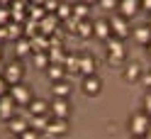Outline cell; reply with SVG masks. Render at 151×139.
Masks as SVG:
<instances>
[{"mask_svg":"<svg viewBox=\"0 0 151 139\" xmlns=\"http://www.w3.org/2000/svg\"><path fill=\"white\" fill-rule=\"evenodd\" d=\"M78 66H81V56H66V61H63L66 73H78Z\"/></svg>","mask_w":151,"mask_h":139,"instance_id":"7402d4cb","label":"cell"},{"mask_svg":"<svg viewBox=\"0 0 151 139\" xmlns=\"http://www.w3.org/2000/svg\"><path fill=\"white\" fill-rule=\"evenodd\" d=\"M141 73H144V71H141V66H139L137 61H132L129 66H127V71H124V78H127V81H139Z\"/></svg>","mask_w":151,"mask_h":139,"instance_id":"ffe728a7","label":"cell"},{"mask_svg":"<svg viewBox=\"0 0 151 139\" xmlns=\"http://www.w3.org/2000/svg\"><path fill=\"white\" fill-rule=\"evenodd\" d=\"M81 3H86V5H90V3H98V0H81Z\"/></svg>","mask_w":151,"mask_h":139,"instance_id":"7bdbcfd3","label":"cell"},{"mask_svg":"<svg viewBox=\"0 0 151 139\" xmlns=\"http://www.w3.org/2000/svg\"><path fill=\"white\" fill-rule=\"evenodd\" d=\"M102 10H115V7H119V0H98Z\"/></svg>","mask_w":151,"mask_h":139,"instance_id":"d6a6232c","label":"cell"},{"mask_svg":"<svg viewBox=\"0 0 151 139\" xmlns=\"http://www.w3.org/2000/svg\"><path fill=\"white\" fill-rule=\"evenodd\" d=\"M146 46H149V51H151V42H149V44H146Z\"/></svg>","mask_w":151,"mask_h":139,"instance_id":"ee69618b","label":"cell"},{"mask_svg":"<svg viewBox=\"0 0 151 139\" xmlns=\"http://www.w3.org/2000/svg\"><path fill=\"white\" fill-rule=\"evenodd\" d=\"M139 7H141V0H119V15H124L127 20L129 17H134L137 12H139Z\"/></svg>","mask_w":151,"mask_h":139,"instance_id":"ba28073f","label":"cell"},{"mask_svg":"<svg viewBox=\"0 0 151 139\" xmlns=\"http://www.w3.org/2000/svg\"><path fill=\"white\" fill-rule=\"evenodd\" d=\"M88 12H90V5H86V3H78V5H76L73 7V17H76V20H88Z\"/></svg>","mask_w":151,"mask_h":139,"instance_id":"cb8c5ba5","label":"cell"},{"mask_svg":"<svg viewBox=\"0 0 151 139\" xmlns=\"http://www.w3.org/2000/svg\"><path fill=\"white\" fill-rule=\"evenodd\" d=\"M46 110H49V105H46L44 100H39V98L29 103V112L32 115H46Z\"/></svg>","mask_w":151,"mask_h":139,"instance_id":"603a6c76","label":"cell"},{"mask_svg":"<svg viewBox=\"0 0 151 139\" xmlns=\"http://www.w3.org/2000/svg\"><path fill=\"white\" fill-rule=\"evenodd\" d=\"M141 81H144L146 88H151V71H144V73H141Z\"/></svg>","mask_w":151,"mask_h":139,"instance_id":"d590c367","label":"cell"},{"mask_svg":"<svg viewBox=\"0 0 151 139\" xmlns=\"http://www.w3.org/2000/svg\"><path fill=\"white\" fill-rule=\"evenodd\" d=\"M15 115H17V103L12 100V95H10V93H7V95H3V98H0V117L10 122Z\"/></svg>","mask_w":151,"mask_h":139,"instance_id":"277c9868","label":"cell"},{"mask_svg":"<svg viewBox=\"0 0 151 139\" xmlns=\"http://www.w3.org/2000/svg\"><path fill=\"white\" fill-rule=\"evenodd\" d=\"M105 44H107V51H110V56H117V59H124V44H122V39L119 37H107L105 39Z\"/></svg>","mask_w":151,"mask_h":139,"instance_id":"52a82bcc","label":"cell"},{"mask_svg":"<svg viewBox=\"0 0 151 139\" xmlns=\"http://www.w3.org/2000/svg\"><path fill=\"white\" fill-rule=\"evenodd\" d=\"M20 139H39V132H37V129H32V127H27L24 132L20 134Z\"/></svg>","mask_w":151,"mask_h":139,"instance_id":"836d02e7","label":"cell"},{"mask_svg":"<svg viewBox=\"0 0 151 139\" xmlns=\"http://www.w3.org/2000/svg\"><path fill=\"white\" fill-rule=\"evenodd\" d=\"M93 34H95L98 39H107V37H112L110 20H95V22H93Z\"/></svg>","mask_w":151,"mask_h":139,"instance_id":"8fae6325","label":"cell"},{"mask_svg":"<svg viewBox=\"0 0 151 139\" xmlns=\"http://www.w3.org/2000/svg\"><path fill=\"white\" fill-rule=\"evenodd\" d=\"M17 139H20V137H17Z\"/></svg>","mask_w":151,"mask_h":139,"instance_id":"7dc6e473","label":"cell"},{"mask_svg":"<svg viewBox=\"0 0 151 139\" xmlns=\"http://www.w3.org/2000/svg\"><path fill=\"white\" fill-rule=\"evenodd\" d=\"M141 7H144L146 12H151V0H141Z\"/></svg>","mask_w":151,"mask_h":139,"instance_id":"f35d334b","label":"cell"},{"mask_svg":"<svg viewBox=\"0 0 151 139\" xmlns=\"http://www.w3.org/2000/svg\"><path fill=\"white\" fill-rule=\"evenodd\" d=\"M66 129H68V125H66V120H59V117H51V120H49V125H46V134L61 137V134H66Z\"/></svg>","mask_w":151,"mask_h":139,"instance_id":"30bf717a","label":"cell"},{"mask_svg":"<svg viewBox=\"0 0 151 139\" xmlns=\"http://www.w3.org/2000/svg\"><path fill=\"white\" fill-rule=\"evenodd\" d=\"M149 27H151V24H149Z\"/></svg>","mask_w":151,"mask_h":139,"instance_id":"c3c4849f","label":"cell"},{"mask_svg":"<svg viewBox=\"0 0 151 139\" xmlns=\"http://www.w3.org/2000/svg\"><path fill=\"white\" fill-rule=\"evenodd\" d=\"M59 5H61L59 0H46V3H44L42 7H44V12H46V15H56V10H59Z\"/></svg>","mask_w":151,"mask_h":139,"instance_id":"4dcf8cb0","label":"cell"},{"mask_svg":"<svg viewBox=\"0 0 151 139\" xmlns=\"http://www.w3.org/2000/svg\"><path fill=\"white\" fill-rule=\"evenodd\" d=\"M0 56H3V49H0Z\"/></svg>","mask_w":151,"mask_h":139,"instance_id":"bcb514c9","label":"cell"},{"mask_svg":"<svg viewBox=\"0 0 151 139\" xmlns=\"http://www.w3.org/2000/svg\"><path fill=\"white\" fill-rule=\"evenodd\" d=\"M22 10H24V7H22V3H15V5H12V20H17V22H20V20H24Z\"/></svg>","mask_w":151,"mask_h":139,"instance_id":"1f68e13d","label":"cell"},{"mask_svg":"<svg viewBox=\"0 0 151 139\" xmlns=\"http://www.w3.org/2000/svg\"><path fill=\"white\" fill-rule=\"evenodd\" d=\"M78 73H83V76H93V73H95V59L88 56V54H83V56H81Z\"/></svg>","mask_w":151,"mask_h":139,"instance_id":"4fadbf2b","label":"cell"},{"mask_svg":"<svg viewBox=\"0 0 151 139\" xmlns=\"http://www.w3.org/2000/svg\"><path fill=\"white\" fill-rule=\"evenodd\" d=\"M134 39H137L139 44H149V42H151V27H149V24L137 27V30H134Z\"/></svg>","mask_w":151,"mask_h":139,"instance_id":"e0dca14e","label":"cell"},{"mask_svg":"<svg viewBox=\"0 0 151 139\" xmlns=\"http://www.w3.org/2000/svg\"><path fill=\"white\" fill-rule=\"evenodd\" d=\"M49 110H51V115L59 117V120H68V115H71V105H68L66 98H54V103L49 105Z\"/></svg>","mask_w":151,"mask_h":139,"instance_id":"5b68a950","label":"cell"},{"mask_svg":"<svg viewBox=\"0 0 151 139\" xmlns=\"http://www.w3.org/2000/svg\"><path fill=\"white\" fill-rule=\"evenodd\" d=\"M46 76H49V81H51V83L63 81V76H66L63 63H49V66H46Z\"/></svg>","mask_w":151,"mask_h":139,"instance_id":"7c38bea8","label":"cell"},{"mask_svg":"<svg viewBox=\"0 0 151 139\" xmlns=\"http://www.w3.org/2000/svg\"><path fill=\"white\" fill-rule=\"evenodd\" d=\"M110 30L115 37H119V39H124V37L129 34V20L124 15H112L110 17Z\"/></svg>","mask_w":151,"mask_h":139,"instance_id":"7a4b0ae2","label":"cell"},{"mask_svg":"<svg viewBox=\"0 0 151 139\" xmlns=\"http://www.w3.org/2000/svg\"><path fill=\"white\" fill-rule=\"evenodd\" d=\"M49 120H51V117H46V115H32V117H29V127L37 129V132H46Z\"/></svg>","mask_w":151,"mask_h":139,"instance_id":"9a60e30c","label":"cell"},{"mask_svg":"<svg viewBox=\"0 0 151 139\" xmlns=\"http://www.w3.org/2000/svg\"><path fill=\"white\" fill-rule=\"evenodd\" d=\"M44 17H46V12H44L42 5H29V20L32 22H42Z\"/></svg>","mask_w":151,"mask_h":139,"instance_id":"d4e9b609","label":"cell"},{"mask_svg":"<svg viewBox=\"0 0 151 139\" xmlns=\"http://www.w3.org/2000/svg\"><path fill=\"white\" fill-rule=\"evenodd\" d=\"M3 78L7 81V86H15V83H20V78H22V66H20L17 61L7 63L5 71H3Z\"/></svg>","mask_w":151,"mask_h":139,"instance_id":"8992f818","label":"cell"},{"mask_svg":"<svg viewBox=\"0 0 151 139\" xmlns=\"http://www.w3.org/2000/svg\"><path fill=\"white\" fill-rule=\"evenodd\" d=\"M3 95H7V81L0 76V98H3Z\"/></svg>","mask_w":151,"mask_h":139,"instance_id":"8d00e7d4","label":"cell"},{"mask_svg":"<svg viewBox=\"0 0 151 139\" xmlns=\"http://www.w3.org/2000/svg\"><path fill=\"white\" fill-rule=\"evenodd\" d=\"M32 3H34V5H44L46 0H32Z\"/></svg>","mask_w":151,"mask_h":139,"instance_id":"b9f144b4","label":"cell"},{"mask_svg":"<svg viewBox=\"0 0 151 139\" xmlns=\"http://www.w3.org/2000/svg\"><path fill=\"white\" fill-rule=\"evenodd\" d=\"M100 78L95 76V73H93V76H83V93H86V95H98L100 93Z\"/></svg>","mask_w":151,"mask_h":139,"instance_id":"9c48e42d","label":"cell"},{"mask_svg":"<svg viewBox=\"0 0 151 139\" xmlns=\"http://www.w3.org/2000/svg\"><path fill=\"white\" fill-rule=\"evenodd\" d=\"M71 95V83L68 81H56L54 83V98H68Z\"/></svg>","mask_w":151,"mask_h":139,"instance_id":"ac0fdd59","label":"cell"},{"mask_svg":"<svg viewBox=\"0 0 151 139\" xmlns=\"http://www.w3.org/2000/svg\"><path fill=\"white\" fill-rule=\"evenodd\" d=\"M149 127H151V120H149L146 112H134L129 117V129H132L134 137H144Z\"/></svg>","mask_w":151,"mask_h":139,"instance_id":"6da1fadb","label":"cell"},{"mask_svg":"<svg viewBox=\"0 0 151 139\" xmlns=\"http://www.w3.org/2000/svg\"><path fill=\"white\" fill-rule=\"evenodd\" d=\"M144 112H146V115H151V90L144 95Z\"/></svg>","mask_w":151,"mask_h":139,"instance_id":"e575fe53","label":"cell"},{"mask_svg":"<svg viewBox=\"0 0 151 139\" xmlns=\"http://www.w3.org/2000/svg\"><path fill=\"white\" fill-rule=\"evenodd\" d=\"M144 139H151V127L146 129V134H144Z\"/></svg>","mask_w":151,"mask_h":139,"instance_id":"60d3db41","label":"cell"},{"mask_svg":"<svg viewBox=\"0 0 151 139\" xmlns=\"http://www.w3.org/2000/svg\"><path fill=\"white\" fill-rule=\"evenodd\" d=\"M27 127H29V122H27V120H22V117H17V115L10 120V132H12V134H17V137H20Z\"/></svg>","mask_w":151,"mask_h":139,"instance_id":"d6986e66","label":"cell"},{"mask_svg":"<svg viewBox=\"0 0 151 139\" xmlns=\"http://www.w3.org/2000/svg\"><path fill=\"white\" fill-rule=\"evenodd\" d=\"M107 61H110V63H112V66H119V63H122V59H117V56H110V59H107Z\"/></svg>","mask_w":151,"mask_h":139,"instance_id":"ab89813d","label":"cell"},{"mask_svg":"<svg viewBox=\"0 0 151 139\" xmlns=\"http://www.w3.org/2000/svg\"><path fill=\"white\" fill-rule=\"evenodd\" d=\"M34 63H37V68L46 71V66H49V56H46V51H34Z\"/></svg>","mask_w":151,"mask_h":139,"instance_id":"83f0119b","label":"cell"},{"mask_svg":"<svg viewBox=\"0 0 151 139\" xmlns=\"http://www.w3.org/2000/svg\"><path fill=\"white\" fill-rule=\"evenodd\" d=\"M0 24H7V10L0 7Z\"/></svg>","mask_w":151,"mask_h":139,"instance_id":"74e56055","label":"cell"},{"mask_svg":"<svg viewBox=\"0 0 151 139\" xmlns=\"http://www.w3.org/2000/svg\"><path fill=\"white\" fill-rule=\"evenodd\" d=\"M76 32H78L81 37H90V34H93V22H90V20H81L78 27H76Z\"/></svg>","mask_w":151,"mask_h":139,"instance_id":"4316f807","label":"cell"},{"mask_svg":"<svg viewBox=\"0 0 151 139\" xmlns=\"http://www.w3.org/2000/svg\"><path fill=\"white\" fill-rule=\"evenodd\" d=\"M10 95L17 105H29L32 103V93L27 86H22V83H15V86H10Z\"/></svg>","mask_w":151,"mask_h":139,"instance_id":"3957f363","label":"cell"},{"mask_svg":"<svg viewBox=\"0 0 151 139\" xmlns=\"http://www.w3.org/2000/svg\"><path fill=\"white\" fill-rule=\"evenodd\" d=\"M56 17H59V20H68V17H73V7L68 3H61L59 10H56Z\"/></svg>","mask_w":151,"mask_h":139,"instance_id":"f1b7e54d","label":"cell"},{"mask_svg":"<svg viewBox=\"0 0 151 139\" xmlns=\"http://www.w3.org/2000/svg\"><path fill=\"white\" fill-rule=\"evenodd\" d=\"M46 56H49V63H63L66 61V54L61 46H49L46 49Z\"/></svg>","mask_w":151,"mask_h":139,"instance_id":"2e32d148","label":"cell"},{"mask_svg":"<svg viewBox=\"0 0 151 139\" xmlns=\"http://www.w3.org/2000/svg\"><path fill=\"white\" fill-rule=\"evenodd\" d=\"M49 46H51V42L46 39V34H37L34 39H32V49L34 51H46Z\"/></svg>","mask_w":151,"mask_h":139,"instance_id":"44dd1931","label":"cell"},{"mask_svg":"<svg viewBox=\"0 0 151 139\" xmlns=\"http://www.w3.org/2000/svg\"><path fill=\"white\" fill-rule=\"evenodd\" d=\"M29 49H32V42H27V39H17L15 42V54H17V56L29 54Z\"/></svg>","mask_w":151,"mask_h":139,"instance_id":"484cf974","label":"cell"},{"mask_svg":"<svg viewBox=\"0 0 151 139\" xmlns=\"http://www.w3.org/2000/svg\"><path fill=\"white\" fill-rule=\"evenodd\" d=\"M5 32H7V37H10V39H20V32H22V27L20 24H12V22H7L5 24Z\"/></svg>","mask_w":151,"mask_h":139,"instance_id":"f546056e","label":"cell"},{"mask_svg":"<svg viewBox=\"0 0 151 139\" xmlns=\"http://www.w3.org/2000/svg\"><path fill=\"white\" fill-rule=\"evenodd\" d=\"M134 139H144V137H134Z\"/></svg>","mask_w":151,"mask_h":139,"instance_id":"f6af8a7d","label":"cell"},{"mask_svg":"<svg viewBox=\"0 0 151 139\" xmlns=\"http://www.w3.org/2000/svg\"><path fill=\"white\" fill-rule=\"evenodd\" d=\"M56 22H59V17H56V15H46L44 20L39 22V30H42V34H46V37H49V34H54V27H56Z\"/></svg>","mask_w":151,"mask_h":139,"instance_id":"5bb4252c","label":"cell"}]
</instances>
